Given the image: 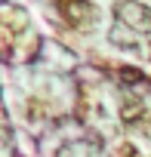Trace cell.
Segmentation results:
<instances>
[{
  "label": "cell",
  "instance_id": "obj_1",
  "mask_svg": "<svg viewBox=\"0 0 151 157\" xmlns=\"http://www.w3.org/2000/svg\"><path fill=\"white\" fill-rule=\"evenodd\" d=\"M114 16L120 22H126V28H133V31H151V10L139 0H117Z\"/></svg>",
  "mask_w": 151,
  "mask_h": 157
},
{
  "label": "cell",
  "instance_id": "obj_4",
  "mask_svg": "<svg viewBox=\"0 0 151 157\" xmlns=\"http://www.w3.org/2000/svg\"><path fill=\"white\" fill-rule=\"evenodd\" d=\"M117 157H139V154H136L133 145H120V148H117Z\"/></svg>",
  "mask_w": 151,
  "mask_h": 157
},
{
  "label": "cell",
  "instance_id": "obj_2",
  "mask_svg": "<svg viewBox=\"0 0 151 157\" xmlns=\"http://www.w3.org/2000/svg\"><path fill=\"white\" fill-rule=\"evenodd\" d=\"M59 10L65 13V19L71 25H80L83 19H93V6L87 0H65V3H59Z\"/></svg>",
  "mask_w": 151,
  "mask_h": 157
},
{
  "label": "cell",
  "instance_id": "obj_3",
  "mask_svg": "<svg viewBox=\"0 0 151 157\" xmlns=\"http://www.w3.org/2000/svg\"><path fill=\"white\" fill-rule=\"evenodd\" d=\"M145 114V105L139 102V99H126L123 105H120V117L126 120V123H133V120H139Z\"/></svg>",
  "mask_w": 151,
  "mask_h": 157
}]
</instances>
